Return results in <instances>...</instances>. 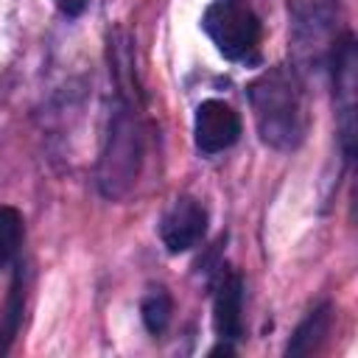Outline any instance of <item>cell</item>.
<instances>
[{"mask_svg": "<svg viewBox=\"0 0 358 358\" xmlns=\"http://www.w3.org/2000/svg\"><path fill=\"white\" fill-rule=\"evenodd\" d=\"M249 95L263 140L271 145H291L294 134H299V98L285 73L271 70L260 76L249 87Z\"/></svg>", "mask_w": 358, "mask_h": 358, "instance_id": "6da1fadb", "label": "cell"}, {"mask_svg": "<svg viewBox=\"0 0 358 358\" xmlns=\"http://www.w3.org/2000/svg\"><path fill=\"white\" fill-rule=\"evenodd\" d=\"M201 28L227 59H249L260 42L257 17L235 0H218L207 6Z\"/></svg>", "mask_w": 358, "mask_h": 358, "instance_id": "7a4b0ae2", "label": "cell"}, {"mask_svg": "<svg viewBox=\"0 0 358 358\" xmlns=\"http://www.w3.org/2000/svg\"><path fill=\"white\" fill-rule=\"evenodd\" d=\"M207 229V210L196 199H176L162 221H159V238L168 252H187L193 249Z\"/></svg>", "mask_w": 358, "mask_h": 358, "instance_id": "3957f363", "label": "cell"}, {"mask_svg": "<svg viewBox=\"0 0 358 358\" xmlns=\"http://www.w3.org/2000/svg\"><path fill=\"white\" fill-rule=\"evenodd\" d=\"M196 145L204 154H215L229 148L241 134V117L238 112L224 101H204L196 109Z\"/></svg>", "mask_w": 358, "mask_h": 358, "instance_id": "277c9868", "label": "cell"}, {"mask_svg": "<svg viewBox=\"0 0 358 358\" xmlns=\"http://www.w3.org/2000/svg\"><path fill=\"white\" fill-rule=\"evenodd\" d=\"M241 302H243V282L238 271H224L215 285V302H213V322L215 333L227 341L238 338L243 330L241 322Z\"/></svg>", "mask_w": 358, "mask_h": 358, "instance_id": "5b68a950", "label": "cell"}, {"mask_svg": "<svg viewBox=\"0 0 358 358\" xmlns=\"http://www.w3.org/2000/svg\"><path fill=\"white\" fill-rule=\"evenodd\" d=\"M327 330H330V305H322L296 327V333H294V338L288 344V355L313 352L322 344V338L327 336Z\"/></svg>", "mask_w": 358, "mask_h": 358, "instance_id": "8992f818", "label": "cell"}, {"mask_svg": "<svg viewBox=\"0 0 358 358\" xmlns=\"http://www.w3.org/2000/svg\"><path fill=\"white\" fill-rule=\"evenodd\" d=\"M22 241V215L14 207H0V266H6Z\"/></svg>", "mask_w": 358, "mask_h": 358, "instance_id": "52a82bcc", "label": "cell"}, {"mask_svg": "<svg viewBox=\"0 0 358 358\" xmlns=\"http://www.w3.org/2000/svg\"><path fill=\"white\" fill-rule=\"evenodd\" d=\"M171 313H173V302L165 291H151L143 299V322L151 333H162L171 322Z\"/></svg>", "mask_w": 358, "mask_h": 358, "instance_id": "ba28073f", "label": "cell"}, {"mask_svg": "<svg viewBox=\"0 0 358 358\" xmlns=\"http://www.w3.org/2000/svg\"><path fill=\"white\" fill-rule=\"evenodd\" d=\"M20 313H22V291H20V280H14L6 308H3V316H0V355L8 352V344L20 327Z\"/></svg>", "mask_w": 358, "mask_h": 358, "instance_id": "9c48e42d", "label": "cell"}, {"mask_svg": "<svg viewBox=\"0 0 358 358\" xmlns=\"http://www.w3.org/2000/svg\"><path fill=\"white\" fill-rule=\"evenodd\" d=\"M56 6H59L62 14L76 17V14H81V11L87 8V0H56Z\"/></svg>", "mask_w": 358, "mask_h": 358, "instance_id": "30bf717a", "label": "cell"}]
</instances>
